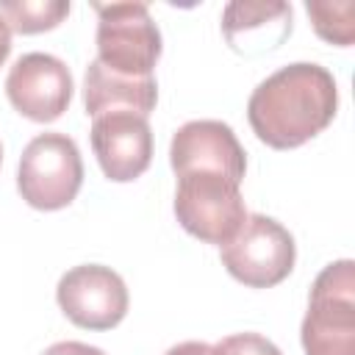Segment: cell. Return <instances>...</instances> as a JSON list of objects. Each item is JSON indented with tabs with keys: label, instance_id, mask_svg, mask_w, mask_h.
<instances>
[{
	"label": "cell",
	"instance_id": "cell-16",
	"mask_svg": "<svg viewBox=\"0 0 355 355\" xmlns=\"http://www.w3.org/2000/svg\"><path fill=\"white\" fill-rule=\"evenodd\" d=\"M42 355H105V352L92 344H83V341H58V344L47 347Z\"/></svg>",
	"mask_w": 355,
	"mask_h": 355
},
{
	"label": "cell",
	"instance_id": "cell-14",
	"mask_svg": "<svg viewBox=\"0 0 355 355\" xmlns=\"http://www.w3.org/2000/svg\"><path fill=\"white\" fill-rule=\"evenodd\" d=\"M308 14H311V22H313V31L324 39V42H333V44H352V36H355V6L349 0L344 3H308L305 6Z\"/></svg>",
	"mask_w": 355,
	"mask_h": 355
},
{
	"label": "cell",
	"instance_id": "cell-11",
	"mask_svg": "<svg viewBox=\"0 0 355 355\" xmlns=\"http://www.w3.org/2000/svg\"><path fill=\"white\" fill-rule=\"evenodd\" d=\"M222 31L236 53L255 55L261 50L277 47L291 33V6L288 3H227L222 14Z\"/></svg>",
	"mask_w": 355,
	"mask_h": 355
},
{
	"label": "cell",
	"instance_id": "cell-5",
	"mask_svg": "<svg viewBox=\"0 0 355 355\" xmlns=\"http://www.w3.org/2000/svg\"><path fill=\"white\" fill-rule=\"evenodd\" d=\"M294 236L272 216L247 214L230 241L222 244L225 269L250 288H269L294 269Z\"/></svg>",
	"mask_w": 355,
	"mask_h": 355
},
{
	"label": "cell",
	"instance_id": "cell-8",
	"mask_svg": "<svg viewBox=\"0 0 355 355\" xmlns=\"http://www.w3.org/2000/svg\"><path fill=\"white\" fill-rule=\"evenodd\" d=\"M72 72L50 53L19 55L6 78V94L11 105L33 122L58 119L72 100Z\"/></svg>",
	"mask_w": 355,
	"mask_h": 355
},
{
	"label": "cell",
	"instance_id": "cell-4",
	"mask_svg": "<svg viewBox=\"0 0 355 355\" xmlns=\"http://www.w3.org/2000/svg\"><path fill=\"white\" fill-rule=\"evenodd\" d=\"M241 183L219 172H186L178 175L175 216L186 233L208 244H225L236 236L247 219Z\"/></svg>",
	"mask_w": 355,
	"mask_h": 355
},
{
	"label": "cell",
	"instance_id": "cell-3",
	"mask_svg": "<svg viewBox=\"0 0 355 355\" xmlns=\"http://www.w3.org/2000/svg\"><path fill=\"white\" fill-rule=\"evenodd\" d=\"M83 183V161L72 136L39 133L19 158L17 189L22 200L39 211H58L75 200Z\"/></svg>",
	"mask_w": 355,
	"mask_h": 355
},
{
	"label": "cell",
	"instance_id": "cell-10",
	"mask_svg": "<svg viewBox=\"0 0 355 355\" xmlns=\"http://www.w3.org/2000/svg\"><path fill=\"white\" fill-rule=\"evenodd\" d=\"M92 150L108 180H136L153 161V130L147 116L133 111H114L94 116Z\"/></svg>",
	"mask_w": 355,
	"mask_h": 355
},
{
	"label": "cell",
	"instance_id": "cell-13",
	"mask_svg": "<svg viewBox=\"0 0 355 355\" xmlns=\"http://www.w3.org/2000/svg\"><path fill=\"white\" fill-rule=\"evenodd\" d=\"M69 14L67 0H0V17L8 31L17 33H42L55 28Z\"/></svg>",
	"mask_w": 355,
	"mask_h": 355
},
{
	"label": "cell",
	"instance_id": "cell-2",
	"mask_svg": "<svg viewBox=\"0 0 355 355\" xmlns=\"http://www.w3.org/2000/svg\"><path fill=\"white\" fill-rule=\"evenodd\" d=\"M305 355H355V263H327L313 286L302 319Z\"/></svg>",
	"mask_w": 355,
	"mask_h": 355
},
{
	"label": "cell",
	"instance_id": "cell-19",
	"mask_svg": "<svg viewBox=\"0 0 355 355\" xmlns=\"http://www.w3.org/2000/svg\"><path fill=\"white\" fill-rule=\"evenodd\" d=\"M0 161H3V147H0Z\"/></svg>",
	"mask_w": 355,
	"mask_h": 355
},
{
	"label": "cell",
	"instance_id": "cell-7",
	"mask_svg": "<svg viewBox=\"0 0 355 355\" xmlns=\"http://www.w3.org/2000/svg\"><path fill=\"white\" fill-rule=\"evenodd\" d=\"M67 319L86 330H111L128 313L125 280L103 263L72 266L55 288Z\"/></svg>",
	"mask_w": 355,
	"mask_h": 355
},
{
	"label": "cell",
	"instance_id": "cell-12",
	"mask_svg": "<svg viewBox=\"0 0 355 355\" xmlns=\"http://www.w3.org/2000/svg\"><path fill=\"white\" fill-rule=\"evenodd\" d=\"M158 100V83L153 75L130 78L108 69L103 61H89L86 78H83V103L86 114L103 116L114 111H133L139 116H147L155 108Z\"/></svg>",
	"mask_w": 355,
	"mask_h": 355
},
{
	"label": "cell",
	"instance_id": "cell-15",
	"mask_svg": "<svg viewBox=\"0 0 355 355\" xmlns=\"http://www.w3.org/2000/svg\"><path fill=\"white\" fill-rule=\"evenodd\" d=\"M211 355H283L261 333H233L211 347Z\"/></svg>",
	"mask_w": 355,
	"mask_h": 355
},
{
	"label": "cell",
	"instance_id": "cell-1",
	"mask_svg": "<svg viewBox=\"0 0 355 355\" xmlns=\"http://www.w3.org/2000/svg\"><path fill=\"white\" fill-rule=\"evenodd\" d=\"M336 108V78L319 64L297 61L255 86L247 103V119L263 144L291 150L322 133L333 122Z\"/></svg>",
	"mask_w": 355,
	"mask_h": 355
},
{
	"label": "cell",
	"instance_id": "cell-17",
	"mask_svg": "<svg viewBox=\"0 0 355 355\" xmlns=\"http://www.w3.org/2000/svg\"><path fill=\"white\" fill-rule=\"evenodd\" d=\"M164 355H211V347L205 341H183V344L169 347Z\"/></svg>",
	"mask_w": 355,
	"mask_h": 355
},
{
	"label": "cell",
	"instance_id": "cell-6",
	"mask_svg": "<svg viewBox=\"0 0 355 355\" xmlns=\"http://www.w3.org/2000/svg\"><path fill=\"white\" fill-rule=\"evenodd\" d=\"M97 61L130 78L153 75L161 55V31L144 3H94Z\"/></svg>",
	"mask_w": 355,
	"mask_h": 355
},
{
	"label": "cell",
	"instance_id": "cell-18",
	"mask_svg": "<svg viewBox=\"0 0 355 355\" xmlns=\"http://www.w3.org/2000/svg\"><path fill=\"white\" fill-rule=\"evenodd\" d=\"M8 53H11V31H8L6 19L0 17V64L8 58Z\"/></svg>",
	"mask_w": 355,
	"mask_h": 355
},
{
	"label": "cell",
	"instance_id": "cell-9",
	"mask_svg": "<svg viewBox=\"0 0 355 355\" xmlns=\"http://www.w3.org/2000/svg\"><path fill=\"white\" fill-rule=\"evenodd\" d=\"M169 164L175 175L219 172L236 183L244 180L247 155L230 125L219 119H191L180 125L169 144Z\"/></svg>",
	"mask_w": 355,
	"mask_h": 355
}]
</instances>
